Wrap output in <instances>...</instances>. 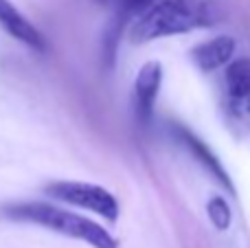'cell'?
<instances>
[{"label": "cell", "mask_w": 250, "mask_h": 248, "mask_svg": "<svg viewBox=\"0 0 250 248\" xmlns=\"http://www.w3.org/2000/svg\"><path fill=\"white\" fill-rule=\"evenodd\" d=\"M222 22L217 0H158L141 13L129 29L132 44H147L160 38L211 29Z\"/></svg>", "instance_id": "cell-1"}, {"label": "cell", "mask_w": 250, "mask_h": 248, "mask_svg": "<svg viewBox=\"0 0 250 248\" xmlns=\"http://www.w3.org/2000/svg\"><path fill=\"white\" fill-rule=\"evenodd\" d=\"M0 215L4 220H11V222L35 224V227L48 228V231L60 233V235L82 240L92 248H119L117 237L110 235L101 224L92 222L83 215L60 209V207H53L48 202H4V205H0Z\"/></svg>", "instance_id": "cell-2"}, {"label": "cell", "mask_w": 250, "mask_h": 248, "mask_svg": "<svg viewBox=\"0 0 250 248\" xmlns=\"http://www.w3.org/2000/svg\"><path fill=\"white\" fill-rule=\"evenodd\" d=\"M44 193L51 196L53 200L92 211L108 222L119 220V211H121L119 200L114 198V193H110L101 185L77 183V180H55V183H48L44 187Z\"/></svg>", "instance_id": "cell-3"}, {"label": "cell", "mask_w": 250, "mask_h": 248, "mask_svg": "<svg viewBox=\"0 0 250 248\" xmlns=\"http://www.w3.org/2000/svg\"><path fill=\"white\" fill-rule=\"evenodd\" d=\"M171 132H173V136H176L178 143H180L182 147L189 149L191 156H193L195 161L200 163V165L207 167V171L217 180V183L222 185V187L229 189L230 193H235V185H233V180H230L229 171L224 169V165L220 163V158L213 154V149L208 147V145L204 143V141L200 139L198 134H195V132H191L189 127L180 125V123H173Z\"/></svg>", "instance_id": "cell-4"}, {"label": "cell", "mask_w": 250, "mask_h": 248, "mask_svg": "<svg viewBox=\"0 0 250 248\" xmlns=\"http://www.w3.org/2000/svg\"><path fill=\"white\" fill-rule=\"evenodd\" d=\"M160 83H163V64L158 60L145 62L134 82V108H136V117L141 123H147L151 119Z\"/></svg>", "instance_id": "cell-5"}, {"label": "cell", "mask_w": 250, "mask_h": 248, "mask_svg": "<svg viewBox=\"0 0 250 248\" xmlns=\"http://www.w3.org/2000/svg\"><path fill=\"white\" fill-rule=\"evenodd\" d=\"M0 26H2V31L7 35H11L13 40H18L24 46H29L31 51L38 53L46 51L44 35L11 0H0Z\"/></svg>", "instance_id": "cell-6"}, {"label": "cell", "mask_w": 250, "mask_h": 248, "mask_svg": "<svg viewBox=\"0 0 250 248\" xmlns=\"http://www.w3.org/2000/svg\"><path fill=\"white\" fill-rule=\"evenodd\" d=\"M235 46H237V44H235V40L230 38V35H217V38L198 44V46L191 51V57H193L195 66H198L200 70L211 73V70L229 64L235 53Z\"/></svg>", "instance_id": "cell-7"}, {"label": "cell", "mask_w": 250, "mask_h": 248, "mask_svg": "<svg viewBox=\"0 0 250 248\" xmlns=\"http://www.w3.org/2000/svg\"><path fill=\"white\" fill-rule=\"evenodd\" d=\"M226 88L235 99L250 97V57L237 60L226 68Z\"/></svg>", "instance_id": "cell-8"}, {"label": "cell", "mask_w": 250, "mask_h": 248, "mask_svg": "<svg viewBox=\"0 0 250 248\" xmlns=\"http://www.w3.org/2000/svg\"><path fill=\"white\" fill-rule=\"evenodd\" d=\"M207 215L217 231H226L230 227V222H233V211H230L229 202L222 196H213L207 202Z\"/></svg>", "instance_id": "cell-9"}, {"label": "cell", "mask_w": 250, "mask_h": 248, "mask_svg": "<svg viewBox=\"0 0 250 248\" xmlns=\"http://www.w3.org/2000/svg\"><path fill=\"white\" fill-rule=\"evenodd\" d=\"M95 2L104 4V7H110L121 20H125V18L134 16V13H143L151 2H156V0H95Z\"/></svg>", "instance_id": "cell-10"}, {"label": "cell", "mask_w": 250, "mask_h": 248, "mask_svg": "<svg viewBox=\"0 0 250 248\" xmlns=\"http://www.w3.org/2000/svg\"><path fill=\"white\" fill-rule=\"evenodd\" d=\"M248 114H250V97H248Z\"/></svg>", "instance_id": "cell-11"}]
</instances>
